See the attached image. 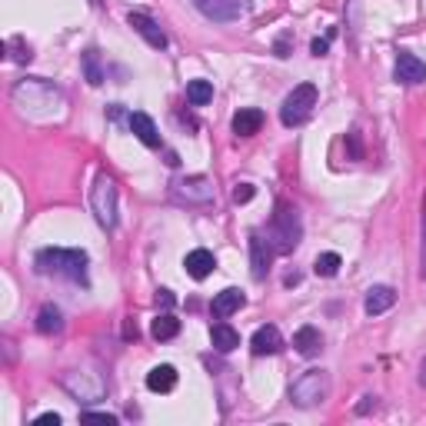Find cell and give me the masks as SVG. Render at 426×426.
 <instances>
[{"label": "cell", "mask_w": 426, "mask_h": 426, "mask_svg": "<svg viewBox=\"0 0 426 426\" xmlns=\"http://www.w3.org/2000/svg\"><path fill=\"white\" fill-rule=\"evenodd\" d=\"M37 423H60V416H57V413H40V416H37Z\"/></svg>", "instance_id": "35"}, {"label": "cell", "mask_w": 426, "mask_h": 426, "mask_svg": "<svg viewBox=\"0 0 426 426\" xmlns=\"http://www.w3.org/2000/svg\"><path fill=\"white\" fill-rule=\"evenodd\" d=\"M64 386L74 393L80 403H97L103 397V380L94 373H67Z\"/></svg>", "instance_id": "8"}, {"label": "cell", "mask_w": 426, "mask_h": 426, "mask_svg": "<svg viewBox=\"0 0 426 426\" xmlns=\"http://www.w3.org/2000/svg\"><path fill=\"white\" fill-rule=\"evenodd\" d=\"M127 24L133 27V30H137V34H140V37H144L150 47H157V51H163V47H167V34L157 27V21H153V17L140 14V10H130V14H127Z\"/></svg>", "instance_id": "9"}, {"label": "cell", "mask_w": 426, "mask_h": 426, "mask_svg": "<svg viewBox=\"0 0 426 426\" xmlns=\"http://www.w3.org/2000/svg\"><path fill=\"white\" fill-rule=\"evenodd\" d=\"M174 197L183 203H200V207H207V203H213L217 190H213V183H210L207 176H187V180H176L174 183Z\"/></svg>", "instance_id": "7"}, {"label": "cell", "mask_w": 426, "mask_h": 426, "mask_svg": "<svg viewBox=\"0 0 426 426\" xmlns=\"http://www.w3.org/2000/svg\"><path fill=\"white\" fill-rule=\"evenodd\" d=\"M210 340H213V347L220 353H230L240 347V333L233 330L230 323H213L210 326Z\"/></svg>", "instance_id": "21"}, {"label": "cell", "mask_w": 426, "mask_h": 426, "mask_svg": "<svg viewBox=\"0 0 426 426\" xmlns=\"http://www.w3.org/2000/svg\"><path fill=\"white\" fill-rule=\"evenodd\" d=\"M397 303V290L393 287H370L367 290V300H363V310L376 317V313H386L390 306Z\"/></svg>", "instance_id": "17"}, {"label": "cell", "mask_w": 426, "mask_h": 426, "mask_svg": "<svg viewBox=\"0 0 426 426\" xmlns=\"http://www.w3.org/2000/svg\"><path fill=\"white\" fill-rule=\"evenodd\" d=\"M87 263H90V256H87L83 250L47 247V250L37 253V267H40V274L67 276V280H74V283H83V287H87Z\"/></svg>", "instance_id": "2"}, {"label": "cell", "mask_w": 426, "mask_h": 426, "mask_svg": "<svg viewBox=\"0 0 426 426\" xmlns=\"http://www.w3.org/2000/svg\"><path fill=\"white\" fill-rule=\"evenodd\" d=\"M256 197V187L253 183H237L233 187V203H250Z\"/></svg>", "instance_id": "27"}, {"label": "cell", "mask_w": 426, "mask_h": 426, "mask_svg": "<svg viewBox=\"0 0 426 426\" xmlns=\"http://www.w3.org/2000/svg\"><path fill=\"white\" fill-rule=\"evenodd\" d=\"M130 130H133V137H137L144 147H150V150L160 147V130H157V124H153L150 114L133 110V114H130Z\"/></svg>", "instance_id": "12"}, {"label": "cell", "mask_w": 426, "mask_h": 426, "mask_svg": "<svg viewBox=\"0 0 426 426\" xmlns=\"http://www.w3.org/2000/svg\"><path fill=\"white\" fill-rule=\"evenodd\" d=\"M293 347H297L300 356H317V353L323 350V336H320L317 326H300L293 333Z\"/></svg>", "instance_id": "19"}, {"label": "cell", "mask_w": 426, "mask_h": 426, "mask_svg": "<svg viewBox=\"0 0 426 426\" xmlns=\"http://www.w3.org/2000/svg\"><path fill=\"white\" fill-rule=\"evenodd\" d=\"M276 57H290V44H287V37H283V40H276Z\"/></svg>", "instance_id": "34"}, {"label": "cell", "mask_w": 426, "mask_h": 426, "mask_svg": "<svg viewBox=\"0 0 426 426\" xmlns=\"http://www.w3.org/2000/svg\"><path fill=\"white\" fill-rule=\"evenodd\" d=\"M326 51H330V40H320V37H317V40H313V44H310V53H313V57H326Z\"/></svg>", "instance_id": "30"}, {"label": "cell", "mask_w": 426, "mask_h": 426, "mask_svg": "<svg viewBox=\"0 0 426 426\" xmlns=\"http://www.w3.org/2000/svg\"><path fill=\"white\" fill-rule=\"evenodd\" d=\"M393 74H397L400 83H423L426 80V64L420 60V57H413V53H400Z\"/></svg>", "instance_id": "14"}, {"label": "cell", "mask_w": 426, "mask_h": 426, "mask_svg": "<svg viewBox=\"0 0 426 426\" xmlns=\"http://www.w3.org/2000/svg\"><path fill=\"white\" fill-rule=\"evenodd\" d=\"M183 267H187V274L194 276V280H207V276L217 270V256L200 247V250H190V253H187Z\"/></svg>", "instance_id": "15"}, {"label": "cell", "mask_w": 426, "mask_h": 426, "mask_svg": "<svg viewBox=\"0 0 426 426\" xmlns=\"http://www.w3.org/2000/svg\"><path fill=\"white\" fill-rule=\"evenodd\" d=\"M90 207H94V217L103 230L117 226V183L110 176H97V183L90 190Z\"/></svg>", "instance_id": "6"}, {"label": "cell", "mask_w": 426, "mask_h": 426, "mask_svg": "<svg viewBox=\"0 0 426 426\" xmlns=\"http://www.w3.org/2000/svg\"><path fill=\"white\" fill-rule=\"evenodd\" d=\"M83 77H87V83H90V87H101V83H103V67H101V57H97V51L83 53Z\"/></svg>", "instance_id": "26"}, {"label": "cell", "mask_w": 426, "mask_h": 426, "mask_svg": "<svg viewBox=\"0 0 426 426\" xmlns=\"http://www.w3.org/2000/svg\"><path fill=\"white\" fill-rule=\"evenodd\" d=\"M83 420H97V423H107V426L117 423V416H110V413H94V410H87V413H83Z\"/></svg>", "instance_id": "29"}, {"label": "cell", "mask_w": 426, "mask_h": 426, "mask_svg": "<svg viewBox=\"0 0 426 426\" xmlns=\"http://www.w3.org/2000/svg\"><path fill=\"white\" fill-rule=\"evenodd\" d=\"M194 3L200 7L203 17L220 21V24H226V21H237V17L243 14V3H240V0H194Z\"/></svg>", "instance_id": "11"}, {"label": "cell", "mask_w": 426, "mask_h": 426, "mask_svg": "<svg viewBox=\"0 0 426 426\" xmlns=\"http://www.w3.org/2000/svg\"><path fill=\"white\" fill-rule=\"evenodd\" d=\"M250 350H253V356H274V353H280L283 350V336H280V330H276V326H260V330L253 333Z\"/></svg>", "instance_id": "13"}, {"label": "cell", "mask_w": 426, "mask_h": 426, "mask_svg": "<svg viewBox=\"0 0 426 426\" xmlns=\"http://www.w3.org/2000/svg\"><path fill=\"white\" fill-rule=\"evenodd\" d=\"M370 410H376V397H363V403L356 406V413H370Z\"/></svg>", "instance_id": "33"}, {"label": "cell", "mask_w": 426, "mask_h": 426, "mask_svg": "<svg viewBox=\"0 0 426 426\" xmlns=\"http://www.w3.org/2000/svg\"><path fill=\"white\" fill-rule=\"evenodd\" d=\"M174 386H176V370L170 363H160V367H153L147 373V390H153V393H170Z\"/></svg>", "instance_id": "20"}, {"label": "cell", "mask_w": 426, "mask_h": 426, "mask_svg": "<svg viewBox=\"0 0 426 426\" xmlns=\"http://www.w3.org/2000/svg\"><path fill=\"white\" fill-rule=\"evenodd\" d=\"M37 330H40L44 336L60 333V330H64V313H60L53 303H44V306H40V313H37Z\"/></svg>", "instance_id": "22"}, {"label": "cell", "mask_w": 426, "mask_h": 426, "mask_svg": "<svg viewBox=\"0 0 426 426\" xmlns=\"http://www.w3.org/2000/svg\"><path fill=\"white\" fill-rule=\"evenodd\" d=\"M340 267H343L340 253H320V256L313 260V274L317 276H336L340 274Z\"/></svg>", "instance_id": "25"}, {"label": "cell", "mask_w": 426, "mask_h": 426, "mask_svg": "<svg viewBox=\"0 0 426 426\" xmlns=\"http://www.w3.org/2000/svg\"><path fill=\"white\" fill-rule=\"evenodd\" d=\"M274 247L270 240H263L260 233H250V267H253V280H267L270 263H274Z\"/></svg>", "instance_id": "10"}, {"label": "cell", "mask_w": 426, "mask_h": 426, "mask_svg": "<svg viewBox=\"0 0 426 426\" xmlns=\"http://www.w3.org/2000/svg\"><path fill=\"white\" fill-rule=\"evenodd\" d=\"M124 336H127V340H137V323H130V320H127V326H124Z\"/></svg>", "instance_id": "36"}, {"label": "cell", "mask_w": 426, "mask_h": 426, "mask_svg": "<svg viewBox=\"0 0 426 426\" xmlns=\"http://www.w3.org/2000/svg\"><path fill=\"white\" fill-rule=\"evenodd\" d=\"M326 397H330V376H326V370H306L290 386V400L297 406H303V410L323 403Z\"/></svg>", "instance_id": "5"}, {"label": "cell", "mask_w": 426, "mask_h": 426, "mask_svg": "<svg viewBox=\"0 0 426 426\" xmlns=\"http://www.w3.org/2000/svg\"><path fill=\"white\" fill-rule=\"evenodd\" d=\"M247 303V297H243V290H237V287H226V290H220L217 297H213V317H230V313H237L240 306Z\"/></svg>", "instance_id": "18"}, {"label": "cell", "mask_w": 426, "mask_h": 426, "mask_svg": "<svg viewBox=\"0 0 426 426\" xmlns=\"http://www.w3.org/2000/svg\"><path fill=\"white\" fill-rule=\"evenodd\" d=\"M260 127H263V110H256V107H243V110L233 114V133L237 137H253V133H260Z\"/></svg>", "instance_id": "16"}, {"label": "cell", "mask_w": 426, "mask_h": 426, "mask_svg": "<svg viewBox=\"0 0 426 426\" xmlns=\"http://www.w3.org/2000/svg\"><path fill=\"white\" fill-rule=\"evenodd\" d=\"M187 101L194 107H203V103L213 101V83L210 80H190L187 83Z\"/></svg>", "instance_id": "24"}, {"label": "cell", "mask_w": 426, "mask_h": 426, "mask_svg": "<svg viewBox=\"0 0 426 426\" xmlns=\"http://www.w3.org/2000/svg\"><path fill=\"white\" fill-rule=\"evenodd\" d=\"M420 386H426V360L420 363Z\"/></svg>", "instance_id": "37"}, {"label": "cell", "mask_w": 426, "mask_h": 426, "mask_svg": "<svg viewBox=\"0 0 426 426\" xmlns=\"http://www.w3.org/2000/svg\"><path fill=\"white\" fill-rule=\"evenodd\" d=\"M10 47H14V60H17V64H30V60H34V53H30V47H27L24 40H21V37H14V40H10Z\"/></svg>", "instance_id": "28"}, {"label": "cell", "mask_w": 426, "mask_h": 426, "mask_svg": "<svg viewBox=\"0 0 426 426\" xmlns=\"http://www.w3.org/2000/svg\"><path fill=\"white\" fill-rule=\"evenodd\" d=\"M10 97L17 103V110H21L24 117H30V120H51V117H57V114L64 110V94H60L53 83L40 80V77L21 80Z\"/></svg>", "instance_id": "1"}, {"label": "cell", "mask_w": 426, "mask_h": 426, "mask_svg": "<svg viewBox=\"0 0 426 426\" xmlns=\"http://www.w3.org/2000/svg\"><path fill=\"white\" fill-rule=\"evenodd\" d=\"M420 274L426 276V200H423V260H420Z\"/></svg>", "instance_id": "32"}, {"label": "cell", "mask_w": 426, "mask_h": 426, "mask_svg": "<svg viewBox=\"0 0 426 426\" xmlns=\"http://www.w3.org/2000/svg\"><path fill=\"white\" fill-rule=\"evenodd\" d=\"M150 333H153V340H174L176 333H180V320H176L174 313H160V317L153 320Z\"/></svg>", "instance_id": "23"}, {"label": "cell", "mask_w": 426, "mask_h": 426, "mask_svg": "<svg viewBox=\"0 0 426 426\" xmlns=\"http://www.w3.org/2000/svg\"><path fill=\"white\" fill-rule=\"evenodd\" d=\"M317 97H320L317 83H300V87H293V90L287 94L283 107H280V120H283V127L306 124L310 114H313V107H317Z\"/></svg>", "instance_id": "4"}, {"label": "cell", "mask_w": 426, "mask_h": 426, "mask_svg": "<svg viewBox=\"0 0 426 426\" xmlns=\"http://www.w3.org/2000/svg\"><path fill=\"white\" fill-rule=\"evenodd\" d=\"M267 233H270V247H274L276 253H293L297 247H300V237H303V226H300L297 210H293L290 203L280 200Z\"/></svg>", "instance_id": "3"}, {"label": "cell", "mask_w": 426, "mask_h": 426, "mask_svg": "<svg viewBox=\"0 0 426 426\" xmlns=\"http://www.w3.org/2000/svg\"><path fill=\"white\" fill-rule=\"evenodd\" d=\"M157 303H160L163 310H170L176 300H174V293H170V290H157Z\"/></svg>", "instance_id": "31"}]
</instances>
